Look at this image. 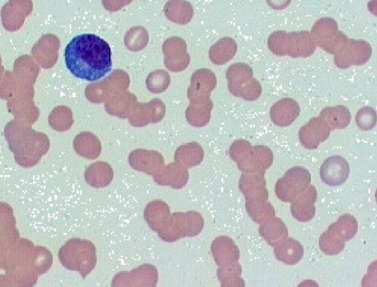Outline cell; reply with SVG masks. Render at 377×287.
Segmentation results:
<instances>
[{"mask_svg": "<svg viewBox=\"0 0 377 287\" xmlns=\"http://www.w3.org/2000/svg\"><path fill=\"white\" fill-rule=\"evenodd\" d=\"M290 33L285 31H276L272 33L268 41L270 50L280 56L288 55Z\"/></svg>", "mask_w": 377, "mask_h": 287, "instance_id": "obj_8", "label": "cell"}, {"mask_svg": "<svg viewBox=\"0 0 377 287\" xmlns=\"http://www.w3.org/2000/svg\"><path fill=\"white\" fill-rule=\"evenodd\" d=\"M350 166L347 160L340 155L327 158L320 167L321 181L328 186L343 184L349 177Z\"/></svg>", "mask_w": 377, "mask_h": 287, "instance_id": "obj_5", "label": "cell"}, {"mask_svg": "<svg viewBox=\"0 0 377 287\" xmlns=\"http://www.w3.org/2000/svg\"><path fill=\"white\" fill-rule=\"evenodd\" d=\"M58 259L64 267L85 279L96 264V248L90 241L72 238L59 249Z\"/></svg>", "mask_w": 377, "mask_h": 287, "instance_id": "obj_2", "label": "cell"}, {"mask_svg": "<svg viewBox=\"0 0 377 287\" xmlns=\"http://www.w3.org/2000/svg\"><path fill=\"white\" fill-rule=\"evenodd\" d=\"M300 113V107L292 98H282L271 109V117L274 122L280 126L290 125Z\"/></svg>", "mask_w": 377, "mask_h": 287, "instance_id": "obj_6", "label": "cell"}, {"mask_svg": "<svg viewBox=\"0 0 377 287\" xmlns=\"http://www.w3.org/2000/svg\"><path fill=\"white\" fill-rule=\"evenodd\" d=\"M356 122L364 130L372 129L376 122V111L370 107L360 108L356 115Z\"/></svg>", "mask_w": 377, "mask_h": 287, "instance_id": "obj_9", "label": "cell"}, {"mask_svg": "<svg viewBox=\"0 0 377 287\" xmlns=\"http://www.w3.org/2000/svg\"><path fill=\"white\" fill-rule=\"evenodd\" d=\"M64 57L70 72L89 82L103 77L112 67L109 44L94 34H82L72 38L65 48Z\"/></svg>", "mask_w": 377, "mask_h": 287, "instance_id": "obj_1", "label": "cell"}, {"mask_svg": "<svg viewBox=\"0 0 377 287\" xmlns=\"http://www.w3.org/2000/svg\"><path fill=\"white\" fill-rule=\"evenodd\" d=\"M311 34L315 44L331 53H334L347 37L338 30L336 22L329 18L317 20L312 28Z\"/></svg>", "mask_w": 377, "mask_h": 287, "instance_id": "obj_4", "label": "cell"}, {"mask_svg": "<svg viewBox=\"0 0 377 287\" xmlns=\"http://www.w3.org/2000/svg\"><path fill=\"white\" fill-rule=\"evenodd\" d=\"M310 32L307 31L290 33L288 56L307 57L313 53L316 45Z\"/></svg>", "mask_w": 377, "mask_h": 287, "instance_id": "obj_7", "label": "cell"}, {"mask_svg": "<svg viewBox=\"0 0 377 287\" xmlns=\"http://www.w3.org/2000/svg\"><path fill=\"white\" fill-rule=\"evenodd\" d=\"M371 53L367 42L348 39L347 37L334 52V61L340 68L366 63Z\"/></svg>", "mask_w": 377, "mask_h": 287, "instance_id": "obj_3", "label": "cell"}]
</instances>
